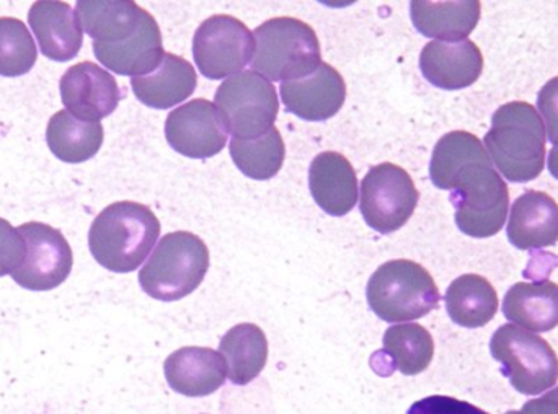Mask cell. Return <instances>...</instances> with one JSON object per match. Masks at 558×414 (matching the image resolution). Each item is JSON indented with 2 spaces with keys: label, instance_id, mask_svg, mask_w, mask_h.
I'll list each match as a JSON object with an SVG mask.
<instances>
[{
  "label": "cell",
  "instance_id": "obj_1",
  "mask_svg": "<svg viewBox=\"0 0 558 414\" xmlns=\"http://www.w3.org/2000/svg\"><path fill=\"white\" fill-rule=\"evenodd\" d=\"M429 179L436 188L451 192L449 199L456 207V223L462 233L488 239L504 229L510 192L475 134H445L433 150Z\"/></svg>",
  "mask_w": 558,
  "mask_h": 414
},
{
  "label": "cell",
  "instance_id": "obj_2",
  "mask_svg": "<svg viewBox=\"0 0 558 414\" xmlns=\"http://www.w3.org/2000/svg\"><path fill=\"white\" fill-rule=\"evenodd\" d=\"M546 143L543 118L526 101H510L498 108L484 137L492 162L511 183L533 182L543 173Z\"/></svg>",
  "mask_w": 558,
  "mask_h": 414
},
{
  "label": "cell",
  "instance_id": "obj_3",
  "mask_svg": "<svg viewBox=\"0 0 558 414\" xmlns=\"http://www.w3.org/2000/svg\"><path fill=\"white\" fill-rule=\"evenodd\" d=\"M159 235V219L149 207L118 202L95 217L88 246L98 265L108 271L131 272L146 261Z\"/></svg>",
  "mask_w": 558,
  "mask_h": 414
},
{
  "label": "cell",
  "instance_id": "obj_4",
  "mask_svg": "<svg viewBox=\"0 0 558 414\" xmlns=\"http://www.w3.org/2000/svg\"><path fill=\"white\" fill-rule=\"evenodd\" d=\"M252 71L270 82H291L307 77L322 64L317 33L294 16L267 20L254 32Z\"/></svg>",
  "mask_w": 558,
  "mask_h": 414
},
{
  "label": "cell",
  "instance_id": "obj_5",
  "mask_svg": "<svg viewBox=\"0 0 558 414\" xmlns=\"http://www.w3.org/2000/svg\"><path fill=\"white\" fill-rule=\"evenodd\" d=\"M371 310L387 324H409L436 310L441 301L428 269L410 259L384 263L366 288Z\"/></svg>",
  "mask_w": 558,
  "mask_h": 414
},
{
  "label": "cell",
  "instance_id": "obj_6",
  "mask_svg": "<svg viewBox=\"0 0 558 414\" xmlns=\"http://www.w3.org/2000/svg\"><path fill=\"white\" fill-rule=\"evenodd\" d=\"M208 269V245L198 235L167 233L141 269L140 284L156 301L175 302L195 292Z\"/></svg>",
  "mask_w": 558,
  "mask_h": 414
},
{
  "label": "cell",
  "instance_id": "obj_7",
  "mask_svg": "<svg viewBox=\"0 0 558 414\" xmlns=\"http://www.w3.org/2000/svg\"><path fill=\"white\" fill-rule=\"evenodd\" d=\"M490 353L513 389L523 395H539L558 382L556 351L544 338L524 328L517 325L498 328L490 340Z\"/></svg>",
  "mask_w": 558,
  "mask_h": 414
},
{
  "label": "cell",
  "instance_id": "obj_8",
  "mask_svg": "<svg viewBox=\"0 0 558 414\" xmlns=\"http://www.w3.org/2000/svg\"><path fill=\"white\" fill-rule=\"evenodd\" d=\"M215 107L226 131L235 139H254L275 127L278 92L270 81L251 69L222 82L216 92Z\"/></svg>",
  "mask_w": 558,
  "mask_h": 414
},
{
  "label": "cell",
  "instance_id": "obj_9",
  "mask_svg": "<svg viewBox=\"0 0 558 414\" xmlns=\"http://www.w3.org/2000/svg\"><path fill=\"white\" fill-rule=\"evenodd\" d=\"M418 199L412 176L396 163L373 167L361 183V214L367 226L379 233L402 229L415 212Z\"/></svg>",
  "mask_w": 558,
  "mask_h": 414
},
{
  "label": "cell",
  "instance_id": "obj_10",
  "mask_svg": "<svg viewBox=\"0 0 558 414\" xmlns=\"http://www.w3.org/2000/svg\"><path fill=\"white\" fill-rule=\"evenodd\" d=\"M254 51V33L232 15L209 16L193 36V58L202 75L211 81L241 74Z\"/></svg>",
  "mask_w": 558,
  "mask_h": 414
},
{
  "label": "cell",
  "instance_id": "obj_11",
  "mask_svg": "<svg viewBox=\"0 0 558 414\" xmlns=\"http://www.w3.org/2000/svg\"><path fill=\"white\" fill-rule=\"evenodd\" d=\"M25 239V258L13 281L28 291H51L69 278L74 265L71 245L54 227L43 222H26L16 227Z\"/></svg>",
  "mask_w": 558,
  "mask_h": 414
},
{
  "label": "cell",
  "instance_id": "obj_12",
  "mask_svg": "<svg viewBox=\"0 0 558 414\" xmlns=\"http://www.w3.org/2000/svg\"><path fill=\"white\" fill-rule=\"evenodd\" d=\"M166 137L175 153L189 159H211L228 144V131L218 108L196 98L167 117Z\"/></svg>",
  "mask_w": 558,
  "mask_h": 414
},
{
  "label": "cell",
  "instance_id": "obj_13",
  "mask_svg": "<svg viewBox=\"0 0 558 414\" xmlns=\"http://www.w3.org/2000/svg\"><path fill=\"white\" fill-rule=\"evenodd\" d=\"M59 90L69 113L87 123H100L110 117L123 97L117 78L88 61L69 68L59 81Z\"/></svg>",
  "mask_w": 558,
  "mask_h": 414
},
{
  "label": "cell",
  "instance_id": "obj_14",
  "mask_svg": "<svg viewBox=\"0 0 558 414\" xmlns=\"http://www.w3.org/2000/svg\"><path fill=\"white\" fill-rule=\"evenodd\" d=\"M279 94L289 113L305 121H327L343 107L347 84L337 69L322 62L307 77L281 82Z\"/></svg>",
  "mask_w": 558,
  "mask_h": 414
},
{
  "label": "cell",
  "instance_id": "obj_15",
  "mask_svg": "<svg viewBox=\"0 0 558 414\" xmlns=\"http://www.w3.org/2000/svg\"><path fill=\"white\" fill-rule=\"evenodd\" d=\"M423 77L442 90L471 87L484 71V54L471 39L445 42L429 41L420 54Z\"/></svg>",
  "mask_w": 558,
  "mask_h": 414
},
{
  "label": "cell",
  "instance_id": "obj_16",
  "mask_svg": "<svg viewBox=\"0 0 558 414\" xmlns=\"http://www.w3.org/2000/svg\"><path fill=\"white\" fill-rule=\"evenodd\" d=\"M28 23L38 39L39 51L54 62L72 61L84 45L77 12L68 2L39 0L28 12Z\"/></svg>",
  "mask_w": 558,
  "mask_h": 414
},
{
  "label": "cell",
  "instance_id": "obj_17",
  "mask_svg": "<svg viewBox=\"0 0 558 414\" xmlns=\"http://www.w3.org/2000/svg\"><path fill=\"white\" fill-rule=\"evenodd\" d=\"M170 389L185 397H208L225 386L228 364L225 356L209 348L177 350L163 363Z\"/></svg>",
  "mask_w": 558,
  "mask_h": 414
},
{
  "label": "cell",
  "instance_id": "obj_18",
  "mask_svg": "<svg viewBox=\"0 0 558 414\" xmlns=\"http://www.w3.org/2000/svg\"><path fill=\"white\" fill-rule=\"evenodd\" d=\"M94 54L114 74L131 75V77L150 74L159 68L166 54L159 23L147 12L140 29L131 38L117 45L94 42Z\"/></svg>",
  "mask_w": 558,
  "mask_h": 414
},
{
  "label": "cell",
  "instance_id": "obj_19",
  "mask_svg": "<svg viewBox=\"0 0 558 414\" xmlns=\"http://www.w3.org/2000/svg\"><path fill=\"white\" fill-rule=\"evenodd\" d=\"M308 190L318 207L330 216H347L357 205L356 172L338 153H322L312 160Z\"/></svg>",
  "mask_w": 558,
  "mask_h": 414
},
{
  "label": "cell",
  "instance_id": "obj_20",
  "mask_svg": "<svg viewBox=\"0 0 558 414\" xmlns=\"http://www.w3.org/2000/svg\"><path fill=\"white\" fill-rule=\"evenodd\" d=\"M508 240L518 249H539L558 242V205L543 192L521 195L511 206L507 227Z\"/></svg>",
  "mask_w": 558,
  "mask_h": 414
},
{
  "label": "cell",
  "instance_id": "obj_21",
  "mask_svg": "<svg viewBox=\"0 0 558 414\" xmlns=\"http://www.w3.org/2000/svg\"><path fill=\"white\" fill-rule=\"evenodd\" d=\"M198 75L186 59L166 52L159 68L150 74L131 78V87L141 104L156 110H169L195 94Z\"/></svg>",
  "mask_w": 558,
  "mask_h": 414
},
{
  "label": "cell",
  "instance_id": "obj_22",
  "mask_svg": "<svg viewBox=\"0 0 558 414\" xmlns=\"http://www.w3.org/2000/svg\"><path fill=\"white\" fill-rule=\"evenodd\" d=\"M481 13L482 5L478 0H464V2L413 0L410 3V16L415 28L426 38H436V41H464L477 26Z\"/></svg>",
  "mask_w": 558,
  "mask_h": 414
},
{
  "label": "cell",
  "instance_id": "obj_23",
  "mask_svg": "<svg viewBox=\"0 0 558 414\" xmlns=\"http://www.w3.org/2000/svg\"><path fill=\"white\" fill-rule=\"evenodd\" d=\"M147 10L131 0H81L77 16L82 28L100 45L131 38L146 19Z\"/></svg>",
  "mask_w": 558,
  "mask_h": 414
},
{
  "label": "cell",
  "instance_id": "obj_24",
  "mask_svg": "<svg viewBox=\"0 0 558 414\" xmlns=\"http://www.w3.org/2000/svg\"><path fill=\"white\" fill-rule=\"evenodd\" d=\"M504 314L511 324L531 333H546L558 327V284L518 282L505 295Z\"/></svg>",
  "mask_w": 558,
  "mask_h": 414
},
{
  "label": "cell",
  "instance_id": "obj_25",
  "mask_svg": "<svg viewBox=\"0 0 558 414\" xmlns=\"http://www.w3.org/2000/svg\"><path fill=\"white\" fill-rule=\"evenodd\" d=\"M445 299L449 317L459 327H485L498 312L497 291L484 276H459L449 284Z\"/></svg>",
  "mask_w": 558,
  "mask_h": 414
},
{
  "label": "cell",
  "instance_id": "obj_26",
  "mask_svg": "<svg viewBox=\"0 0 558 414\" xmlns=\"http://www.w3.org/2000/svg\"><path fill=\"white\" fill-rule=\"evenodd\" d=\"M219 350L228 364L229 380L235 386H247L267 366V334L257 325H235L222 337Z\"/></svg>",
  "mask_w": 558,
  "mask_h": 414
},
{
  "label": "cell",
  "instance_id": "obj_27",
  "mask_svg": "<svg viewBox=\"0 0 558 414\" xmlns=\"http://www.w3.org/2000/svg\"><path fill=\"white\" fill-rule=\"evenodd\" d=\"M104 126L72 117L68 110L58 111L49 120L46 143L49 150L65 163H82L94 159L104 144Z\"/></svg>",
  "mask_w": 558,
  "mask_h": 414
},
{
  "label": "cell",
  "instance_id": "obj_28",
  "mask_svg": "<svg viewBox=\"0 0 558 414\" xmlns=\"http://www.w3.org/2000/svg\"><path fill=\"white\" fill-rule=\"evenodd\" d=\"M384 356L403 376L425 373L435 356L432 333L418 324H399L384 333Z\"/></svg>",
  "mask_w": 558,
  "mask_h": 414
},
{
  "label": "cell",
  "instance_id": "obj_29",
  "mask_svg": "<svg viewBox=\"0 0 558 414\" xmlns=\"http://www.w3.org/2000/svg\"><path fill=\"white\" fill-rule=\"evenodd\" d=\"M232 160L245 176L258 182L277 176L284 163L286 147L277 127L254 139H232L229 144Z\"/></svg>",
  "mask_w": 558,
  "mask_h": 414
},
{
  "label": "cell",
  "instance_id": "obj_30",
  "mask_svg": "<svg viewBox=\"0 0 558 414\" xmlns=\"http://www.w3.org/2000/svg\"><path fill=\"white\" fill-rule=\"evenodd\" d=\"M38 59L35 39L22 20L0 16V75L28 74Z\"/></svg>",
  "mask_w": 558,
  "mask_h": 414
},
{
  "label": "cell",
  "instance_id": "obj_31",
  "mask_svg": "<svg viewBox=\"0 0 558 414\" xmlns=\"http://www.w3.org/2000/svg\"><path fill=\"white\" fill-rule=\"evenodd\" d=\"M25 239L9 220L0 219V278L12 275L25 258Z\"/></svg>",
  "mask_w": 558,
  "mask_h": 414
},
{
  "label": "cell",
  "instance_id": "obj_32",
  "mask_svg": "<svg viewBox=\"0 0 558 414\" xmlns=\"http://www.w3.org/2000/svg\"><path fill=\"white\" fill-rule=\"evenodd\" d=\"M407 414H488L469 402L452 399V397L433 395L420 400L410 406Z\"/></svg>",
  "mask_w": 558,
  "mask_h": 414
},
{
  "label": "cell",
  "instance_id": "obj_33",
  "mask_svg": "<svg viewBox=\"0 0 558 414\" xmlns=\"http://www.w3.org/2000/svg\"><path fill=\"white\" fill-rule=\"evenodd\" d=\"M537 110L546 121L547 139L558 146V77L550 78L537 95Z\"/></svg>",
  "mask_w": 558,
  "mask_h": 414
},
{
  "label": "cell",
  "instance_id": "obj_34",
  "mask_svg": "<svg viewBox=\"0 0 558 414\" xmlns=\"http://www.w3.org/2000/svg\"><path fill=\"white\" fill-rule=\"evenodd\" d=\"M507 414H558V389H553L541 399L531 400L521 412H508Z\"/></svg>",
  "mask_w": 558,
  "mask_h": 414
},
{
  "label": "cell",
  "instance_id": "obj_35",
  "mask_svg": "<svg viewBox=\"0 0 558 414\" xmlns=\"http://www.w3.org/2000/svg\"><path fill=\"white\" fill-rule=\"evenodd\" d=\"M547 167H549L550 175L558 180V146H554L547 159Z\"/></svg>",
  "mask_w": 558,
  "mask_h": 414
}]
</instances>
